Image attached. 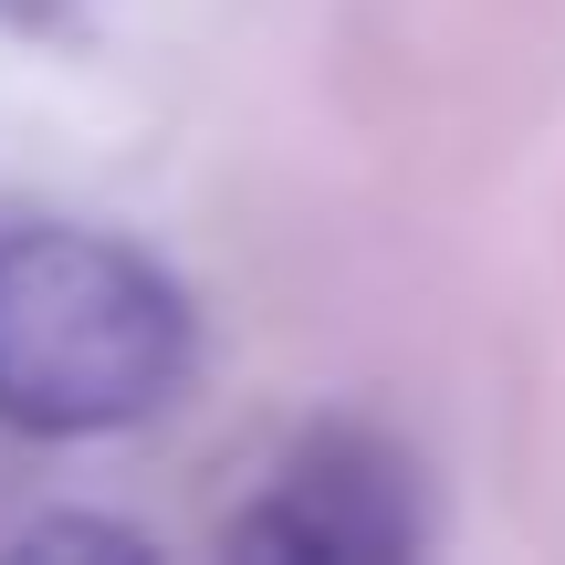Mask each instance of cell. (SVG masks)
Returning a JSON list of instances; mask_svg holds the SVG:
<instances>
[{
  "instance_id": "7a4b0ae2",
  "label": "cell",
  "mask_w": 565,
  "mask_h": 565,
  "mask_svg": "<svg viewBox=\"0 0 565 565\" xmlns=\"http://www.w3.org/2000/svg\"><path fill=\"white\" fill-rule=\"evenodd\" d=\"M242 545L294 565H387L419 545V471L377 429H303L273 492L242 513Z\"/></svg>"
},
{
  "instance_id": "6da1fadb",
  "label": "cell",
  "mask_w": 565,
  "mask_h": 565,
  "mask_svg": "<svg viewBox=\"0 0 565 565\" xmlns=\"http://www.w3.org/2000/svg\"><path fill=\"white\" fill-rule=\"evenodd\" d=\"M189 377V294L116 231H0V419L32 440L137 429Z\"/></svg>"
}]
</instances>
